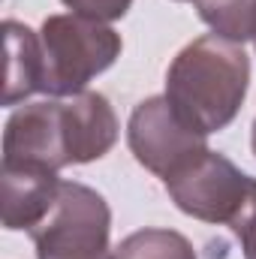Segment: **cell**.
Returning <instances> with one entry per match:
<instances>
[{"label":"cell","instance_id":"obj_6","mask_svg":"<svg viewBox=\"0 0 256 259\" xmlns=\"http://www.w3.org/2000/svg\"><path fill=\"white\" fill-rule=\"evenodd\" d=\"M169 199L178 211L202 223H232L244 205L250 175H244L232 160L217 151L199 154L181 172L163 181Z\"/></svg>","mask_w":256,"mask_h":259},{"label":"cell","instance_id":"obj_1","mask_svg":"<svg viewBox=\"0 0 256 259\" xmlns=\"http://www.w3.org/2000/svg\"><path fill=\"white\" fill-rule=\"evenodd\" d=\"M118 142V115L97 91L18 106L3 130V166L61 172L106 157Z\"/></svg>","mask_w":256,"mask_h":259},{"label":"cell","instance_id":"obj_15","mask_svg":"<svg viewBox=\"0 0 256 259\" xmlns=\"http://www.w3.org/2000/svg\"><path fill=\"white\" fill-rule=\"evenodd\" d=\"M253 46H256V39H253Z\"/></svg>","mask_w":256,"mask_h":259},{"label":"cell","instance_id":"obj_5","mask_svg":"<svg viewBox=\"0 0 256 259\" xmlns=\"http://www.w3.org/2000/svg\"><path fill=\"white\" fill-rule=\"evenodd\" d=\"M127 145L139 166L166 181L208 151V136L187 127L163 94L148 97L133 109L127 121Z\"/></svg>","mask_w":256,"mask_h":259},{"label":"cell","instance_id":"obj_13","mask_svg":"<svg viewBox=\"0 0 256 259\" xmlns=\"http://www.w3.org/2000/svg\"><path fill=\"white\" fill-rule=\"evenodd\" d=\"M250 148H253V154H256V121H253V130H250Z\"/></svg>","mask_w":256,"mask_h":259},{"label":"cell","instance_id":"obj_14","mask_svg":"<svg viewBox=\"0 0 256 259\" xmlns=\"http://www.w3.org/2000/svg\"><path fill=\"white\" fill-rule=\"evenodd\" d=\"M181 3H199V0H181Z\"/></svg>","mask_w":256,"mask_h":259},{"label":"cell","instance_id":"obj_2","mask_svg":"<svg viewBox=\"0 0 256 259\" xmlns=\"http://www.w3.org/2000/svg\"><path fill=\"white\" fill-rule=\"evenodd\" d=\"M250 58L238 42L205 33L187 42L166 69V100L202 136L226 130L244 106Z\"/></svg>","mask_w":256,"mask_h":259},{"label":"cell","instance_id":"obj_12","mask_svg":"<svg viewBox=\"0 0 256 259\" xmlns=\"http://www.w3.org/2000/svg\"><path fill=\"white\" fill-rule=\"evenodd\" d=\"M69 12H78V15H88V18H97V21H118L124 18L133 6V0H61Z\"/></svg>","mask_w":256,"mask_h":259},{"label":"cell","instance_id":"obj_10","mask_svg":"<svg viewBox=\"0 0 256 259\" xmlns=\"http://www.w3.org/2000/svg\"><path fill=\"white\" fill-rule=\"evenodd\" d=\"M112 259H196V250L175 229H139L115 247Z\"/></svg>","mask_w":256,"mask_h":259},{"label":"cell","instance_id":"obj_3","mask_svg":"<svg viewBox=\"0 0 256 259\" xmlns=\"http://www.w3.org/2000/svg\"><path fill=\"white\" fill-rule=\"evenodd\" d=\"M42 49V94L49 97H72L88 91L100 72L121 58V33L106 21L58 12L49 15L39 27Z\"/></svg>","mask_w":256,"mask_h":259},{"label":"cell","instance_id":"obj_7","mask_svg":"<svg viewBox=\"0 0 256 259\" xmlns=\"http://www.w3.org/2000/svg\"><path fill=\"white\" fill-rule=\"evenodd\" d=\"M0 187H3V226L9 232L18 229L30 232L52 211L61 190V178L58 172L36 166H3Z\"/></svg>","mask_w":256,"mask_h":259},{"label":"cell","instance_id":"obj_8","mask_svg":"<svg viewBox=\"0 0 256 259\" xmlns=\"http://www.w3.org/2000/svg\"><path fill=\"white\" fill-rule=\"evenodd\" d=\"M6 91L3 106H18L33 94H42V49L39 33H33L27 24L6 18Z\"/></svg>","mask_w":256,"mask_h":259},{"label":"cell","instance_id":"obj_11","mask_svg":"<svg viewBox=\"0 0 256 259\" xmlns=\"http://www.w3.org/2000/svg\"><path fill=\"white\" fill-rule=\"evenodd\" d=\"M229 229H232L235 238L241 241L244 259H256V178H250L244 205H241V211L235 214V220L229 223Z\"/></svg>","mask_w":256,"mask_h":259},{"label":"cell","instance_id":"obj_4","mask_svg":"<svg viewBox=\"0 0 256 259\" xmlns=\"http://www.w3.org/2000/svg\"><path fill=\"white\" fill-rule=\"evenodd\" d=\"M30 238L36 259H112V208L94 187L61 181L52 211Z\"/></svg>","mask_w":256,"mask_h":259},{"label":"cell","instance_id":"obj_9","mask_svg":"<svg viewBox=\"0 0 256 259\" xmlns=\"http://www.w3.org/2000/svg\"><path fill=\"white\" fill-rule=\"evenodd\" d=\"M199 18L229 42L256 39V0H199Z\"/></svg>","mask_w":256,"mask_h":259}]
</instances>
